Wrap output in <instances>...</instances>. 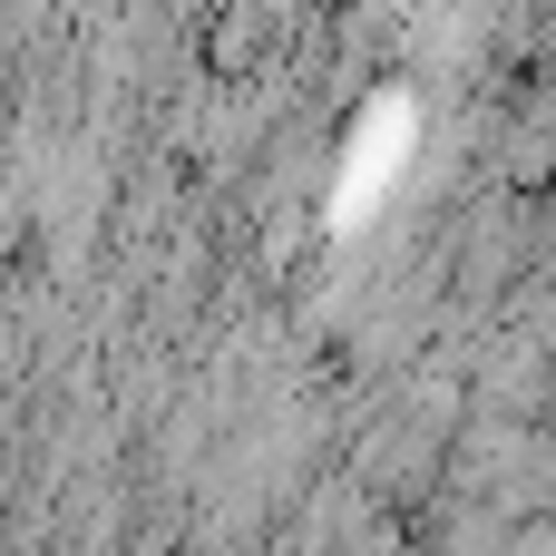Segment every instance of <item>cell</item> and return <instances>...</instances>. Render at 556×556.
<instances>
[{
	"label": "cell",
	"instance_id": "1",
	"mask_svg": "<svg viewBox=\"0 0 556 556\" xmlns=\"http://www.w3.org/2000/svg\"><path fill=\"white\" fill-rule=\"evenodd\" d=\"M401 147H410V108H401V98H381V108L362 117L352 156H342V195H332V225H371V205H381V195H391V176H401Z\"/></svg>",
	"mask_w": 556,
	"mask_h": 556
}]
</instances>
